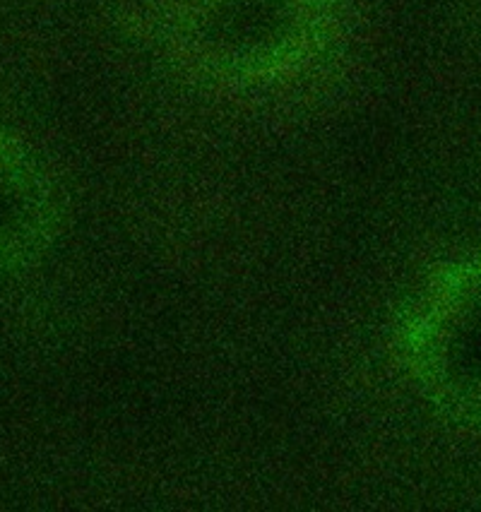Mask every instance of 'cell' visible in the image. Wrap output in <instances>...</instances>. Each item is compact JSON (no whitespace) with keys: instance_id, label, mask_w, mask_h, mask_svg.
<instances>
[{"instance_id":"6da1fadb","label":"cell","mask_w":481,"mask_h":512,"mask_svg":"<svg viewBox=\"0 0 481 512\" xmlns=\"http://www.w3.org/2000/svg\"><path fill=\"white\" fill-rule=\"evenodd\" d=\"M337 37V0H174L162 17L169 63L219 92L301 80L330 56Z\"/></svg>"},{"instance_id":"7a4b0ae2","label":"cell","mask_w":481,"mask_h":512,"mask_svg":"<svg viewBox=\"0 0 481 512\" xmlns=\"http://www.w3.org/2000/svg\"><path fill=\"white\" fill-rule=\"evenodd\" d=\"M395 354L433 412L481 428V250L419 284L397 320Z\"/></svg>"},{"instance_id":"3957f363","label":"cell","mask_w":481,"mask_h":512,"mask_svg":"<svg viewBox=\"0 0 481 512\" xmlns=\"http://www.w3.org/2000/svg\"><path fill=\"white\" fill-rule=\"evenodd\" d=\"M61 224V200L34 152L0 128V272L32 265Z\"/></svg>"}]
</instances>
